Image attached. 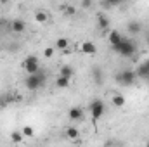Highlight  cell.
<instances>
[{"mask_svg":"<svg viewBox=\"0 0 149 147\" xmlns=\"http://www.w3.org/2000/svg\"><path fill=\"white\" fill-rule=\"evenodd\" d=\"M113 50L116 52V54H120L121 57H132L134 54H135V50H137V47H135V43L132 42V40H121L120 43H116V45H111Z\"/></svg>","mask_w":149,"mask_h":147,"instance_id":"1","label":"cell"},{"mask_svg":"<svg viewBox=\"0 0 149 147\" xmlns=\"http://www.w3.org/2000/svg\"><path fill=\"white\" fill-rule=\"evenodd\" d=\"M81 52H83V54H88V55H94V54L97 52V47H95V43H92V42H83V43H81Z\"/></svg>","mask_w":149,"mask_h":147,"instance_id":"7","label":"cell"},{"mask_svg":"<svg viewBox=\"0 0 149 147\" xmlns=\"http://www.w3.org/2000/svg\"><path fill=\"white\" fill-rule=\"evenodd\" d=\"M59 74L61 76H66V78H73V74H74V69L71 68V66H68V64H64V66H61V71H59Z\"/></svg>","mask_w":149,"mask_h":147,"instance_id":"12","label":"cell"},{"mask_svg":"<svg viewBox=\"0 0 149 147\" xmlns=\"http://www.w3.org/2000/svg\"><path fill=\"white\" fill-rule=\"evenodd\" d=\"M127 30H128L130 35H139L141 30H142V26H141V23H137V21H130V23L127 24Z\"/></svg>","mask_w":149,"mask_h":147,"instance_id":"9","label":"cell"},{"mask_svg":"<svg viewBox=\"0 0 149 147\" xmlns=\"http://www.w3.org/2000/svg\"><path fill=\"white\" fill-rule=\"evenodd\" d=\"M92 5V0H81V7H90Z\"/></svg>","mask_w":149,"mask_h":147,"instance_id":"25","label":"cell"},{"mask_svg":"<svg viewBox=\"0 0 149 147\" xmlns=\"http://www.w3.org/2000/svg\"><path fill=\"white\" fill-rule=\"evenodd\" d=\"M0 2H2V3H7V2H9V0H0Z\"/></svg>","mask_w":149,"mask_h":147,"instance_id":"29","label":"cell"},{"mask_svg":"<svg viewBox=\"0 0 149 147\" xmlns=\"http://www.w3.org/2000/svg\"><path fill=\"white\" fill-rule=\"evenodd\" d=\"M146 81H148V85H149V76H148V80H146Z\"/></svg>","mask_w":149,"mask_h":147,"instance_id":"30","label":"cell"},{"mask_svg":"<svg viewBox=\"0 0 149 147\" xmlns=\"http://www.w3.org/2000/svg\"><path fill=\"white\" fill-rule=\"evenodd\" d=\"M68 114H70V119H73V121H81L83 119V109L81 107H71Z\"/></svg>","mask_w":149,"mask_h":147,"instance_id":"8","label":"cell"},{"mask_svg":"<svg viewBox=\"0 0 149 147\" xmlns=\"http://www.w3.org/2000/svg\"><path fill=\"white\" fill-rule=\"evenodd\" d=\"M43 83H45V71H42V69H38L37 73H33V74H28V78L24 80V87L30 92L38 90Z\"/></svg>","mask_w":149,"mask_h":147,"instance_id":"2","label":"cell"},{"mask_svg":"<svg viewBox=\"0 0 149 147\" xmlns=\"http://www.w3.org/2000/svg\"><path fill=\"white\" fill-rule=\"evenodd\" d=\"M10 28H12L14 33H23L24 28H26V23L23 19H14V21H10Z\"/></svg>","mask_w":149,"mask_h":147,"instance_id":"6","label":"cell"},{"mask_svg":"<svg viewBox=\"0 0 149 147\" xmlns=\"http://www.w3.org/2000/svg\"><path fill=\"white\" fill-rule=\"evenodd\" d=\"M35 21H37V23H40V24L47 23V21H49L47 12H43V10H37V12H35Z\"/></svg>","mask_w":149,"mask_h":147,"instance_id":"14","label":"cell"},{"mask_svg":"<svg viewBox=\"0 0 149 147\" xmlns=\"http://www.w3.org/2000/svg\"><path fill=\"white\" fill-rule=\"evenodd\" d=\"M63 9H64V12H66L68 16H74V14H76V9L71 7V5H63Z\"/></svg>","mask_w":149,"mask_h":147,"instance_id":"22","label":"cell"},{"mask_svg":"<svg viewBox=\"0 0 149 147\" xmlns=\"http://www.w3.org/2000/svg\"><path fill=\"white\" fill-rule=\"evenodd\" d=\"M21 132H23V135H24V137H33V126H30V125H26Z\"/></svg>","mask_w":149,"mask_h":147,"instance_id":"21","label":"cell"},{"mask_svg":"<svg viewBox=\"0 0 149 147\" xmlns=\"http://www.w3.org/2000/svg\"><path fill=\"white\" fill-rule=\"evenodd\" d=\"M88 109H90V114H92V119L95 121V119H99V118L104 114V102L99 101V99H95V101L90 102Z\"/></svg>","mask_w":149,"mask_h":147,"instance_id":"4","label":"cell"},{"mask_svg":"<svg viewBox=\"0 0 149 147\" xmlns=\"http://www.w3.org/2000/svg\"><path fill=\"white\" fill-rule=\"evenodd\" d=\"M146 42H148V45H149V31L146 33Z\"/></svg>","mask_w":149,"mask_h":147,"instance_id":"26","label":"cell"},{"mask_svg":"<svg viewBox=\"0 0 149 147\" xmlns=\"http://www.w3.org/2000/svg\"><path fill=\"white\" fill-rule=\"evenodd\" d=\"M23 66H24V69H26V73H28V74L37 73L38 69H40V64H38V57H37V55H28V57L24 59Z\"/></svg>","mask_w":149,"mask_h":147,"instance_id":"5","label":"cell"},{"mask_svg":"<svg viewBox=\"0 0 149 147\" xmlns=\"http://www.w3.org/2000/svg\"><path fill=\"white\" fill-rule=\"evenodd\" d=\"M56 85H57L59 88H68V87H70V78H66V76H61V74H59V78L56 80Z\"/></svg>","mask_w":149,"mask_h":147,"instance_id":"15","label":"cell"},{"mask_svg":"<svg viewBox=\"0 0 149 147\" xmlns=\"http://www.w3.org/2000/svg\"><path fill=\"white\" fill-rule=\"evenodd\" d=\"M106 3H108L109 7H116V5L121 3V0H106Z\"/></svg>","mask_w":149,"mask_h":147,"instance_id":"24","label":"cell"},{"mask_svg":"<svg viewBox=\"0 0 149 147\" xmlns=\"http://www.w3.org/2000/svg\"><path fill=\"white\" fill-rule=\"evenodd\" d=\"M68 45H70L68 38H59V40L56 42V49H59V50H66V49H68Z\"/></svg>","mask_w":149,"mask_h":147,"instance_id":"16","label":"cell"},{"mask_svg":"<svg viewBox=\"0 0 149 147\" xmlns=\"http://www.w3.org/2000/svg\"><path fill=\"white\" fill-rule=\"evenodd\" d=\"M3 23H7V21H3V19H0V26H3Z\"/></svg>","mask_w":149,"mask_h":147,"instance_id":"27","label":"cell"},{"mask_svg":"<svg viewBox=\"0 0 149 147\" xmlns=\"http://www.w3.org/2000/svg\"><path fill=\"white\" fill-rule=\"evenodd\" d=\"M54 52H56V49H52V47H47V49L43 50V55H45L47 59H50V57L54 55Z\"/></svg>","mask_w":149,"mask_h":147,"instance_id":"23","label":"cell"},{"mask_svg":"<svg viewBox=\"0 0 149 147\" xmlns=\"http://www.w3.org/2000/svg\"><path fill=\"white\" fill-rule=\"evenodd\" d=\"M94 81H95L97 85H102V81H104V73H102L101 68H94Z\"/></svg>","mask_w":149,"mask_h":147,"instance_id":"13","label":"cell"},{"mask_svg":"<svg viewBox=\"0 0 149 147\" xmlns=\"http://www.w3.org/2000/svg\"><path fill=\"white\" fill-rule=\"evenodd\" d=\"M113 104H114L116 107H123V106H125V97H123V95H114V97H113Z\"/></svg>","mask_w":149,"mask_h":147,"instance_id":"18","label":"cell"},{"mask_svg":"<svg viewBox=\"0 0 149 147\" xmlns=\"http://www.w3.org/2000/svg\"><path fill=\"white\" fill-rule=\"evenodd\" d=\"M135 74H137V78H142V80H148L149 76V68L142 62V64H139V68H137V71H135Z\"/></svg>","mask_w":149,"mask_h":147,"instance_id":"10","label":"cell"},{"mask_svg":"<svg viewBox=\"0 0 149 147\" xmlns=\"http://www.w3.org/2000/svg\"><path fill=\"white\" fill-rule=\"evenodd\" d=\"M135 80H137V74H135V71H132V69H123L121 73H118L114 76V81H118V83L123 85V87L134 85Z\"/></svg>","mask_w":149,"mask_h":147,"instance_id":"3","label":"cell"},{"mask_svg":"<svg viewBox=\"0 0 149 147\" xmlns=\"http://www.w3.org/2000/svg\"><path fill=\"white\" fill-rule=\"evenodd\" d=\"M78 135H80V132H78L74 126H70V128L66 130V137H68V139H71V140L78 139Z\"/></svg>","mask_w":149,"mask_h":147,"instance_id":"17","label":"cell"},{"mask_svg":"<svg viewBox=\"0 0 149 147\" xmlns=\"http://www.w3.org/2000/svg\"><path fill=\"white\" fill-rule=\"evenodd\" d=\"M144 64H146V66H148V68H149V59H148V61H146V62H144Z\"/></svg>","mask_w":149,"mask_h":147,"instance_id":"28","label":"cell"},{"mask_svg":"<svg viewBox=\"0 0 149 147\" xmlns=\"http://www.w3.org/2000/svg\"><path fill=\"white\" fill-rule=\"evenodd\" d=\"M10 140H12L14 144L21 142V140H23V132H12V133H10Z\"/></svg>","mask_w":149,"mask_h":147,"instance_id":"20","label":"cell"},{"mask_svg":"<svg viewBox=\"0 0 149 147\" xmlns=\"http://www.w3.org/2000/svg\"><path fill=\"white\" fill-rule=\"evenodd\" d=\"M108 40H109V43H111V45H116V43H120V42L123 40V37L120 35V31L113 30L111 33H109V37H108Z\"/></svg>","mask_w":149,"mask_h":147,"instance_id":"11","label":"cell"},{"mask_svg":"<svg viewBox=\"0 0 149 147\" xmlns=\"http://www.w3.org/2000/svg\"><path fill=\"white\" fill-rule=\"evenodd\" d=\"M108 26H109V19L101 14V16H99V28H101V30H106Z\"/></svg>","mask_w":149,"mask_h":147,"instance_id":"19","label":"cell"}]
</instances>
